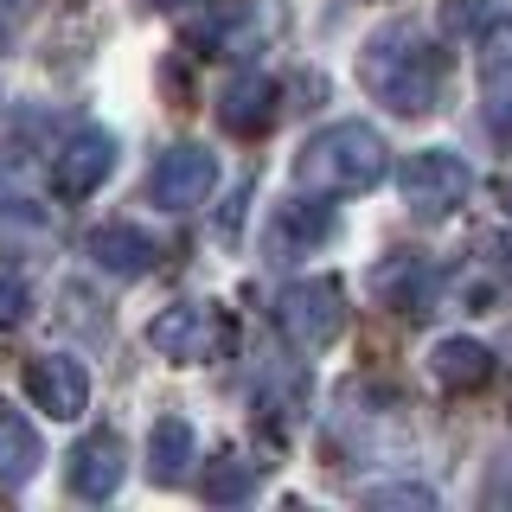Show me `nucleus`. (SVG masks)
<instances>
[{
  "label": "nucleus",
  "mask_w": 512,
  "mask_h": 512,
  "mask_svg": "<svg viewBox=\"0 0 512 512\" xmlns=\"http://www.w3.org/2000/svg\"><path fill=\"white\" fill-rule=\"evenodd\" d=\"M359 84L372 90L384 109H397V116H423V109H436L442 58H436V45H429L423 32L384 26V32L365 39V52H359Z\"/></svg>",
  "instance_id": "1"
},
{
  "label": "nucleus",
  "mask_w": 512,
  "mask_h": 512,
  "mask_svg": "<svg viewBox=\"0 0 512 512\" xmlns=\"http://www.w3.org/2000/svg\"><path fill=\"white\" fill-rule=\"evenodd\" d=\"M384 167H391V154H384L378 128L333 122V128H320L308 148H301L295 180L308 192H333V199H346V192H372L384 180Z\"/></svg>",
  "instance_id": "2"
},
{
  "label": "nucleus",
  "mask_w": 512,
  "mask_h": 512,
  "mask_svg": "<svg viewBox=\"0 0 512 512\" xmlns=\"http://www.w3.org/2000/svg\"><path fill=\"white\" fill-rule=\"evenodd\" d=\"M148 346L160 359H180V365H212L237 346V320L218 301H173L167 314L148 320Z\"/></svg>",
  "instance_id": "3"
},
{
  "label": "nucleus",
  "mask_w": 512,
  "mask_h": 512,
  "mask_svg": "<svg viewBox=\"0 0 512 512\" xmlns=\"http://www.w3.org/2000/svg\"><path fill=\"white\" fill-rule=\"evenodd\" d=\"M276 327H282V340L295 346V352H327V346L346 333V288H340V282H327V276L282 288V301H276Z\"/></svg>",
  "instance_id": "4"
},
{
  "label": "nucleus",
  "mask_w": 512,
  "mask_h": 512,
  "mask_svg": "<svg viewBox=\"0 0 512 512\" xmlns=\"http://www.w3.org/2000/svg\"><path fill=\"white\" fill-rule=\"evenodd\" d=\"M397 186H404V205H410L416 218H448V212H455V205L474 192V173H468V160H461V154L423 148V154L404 160Z\"/></svg>",
  "instance_id": "5"
},
{
  "label": "nucleus",
  "mask_w": 512,
  "mask_h": 512,
  "mask_svg": "<svg viewBox=\"0 0 512 512\" xmlns=\"http://www.w3.org/2000/svg\"><path fill=\"white\" fill-rule=\"evenodd\" d=\"M365 288H372V301H378V308H391V314H429V308L442 301V276H436V263H429V256H416V250L384 256Z\"/></svg>",
  "instance_id": "6"
},
{
  "label": "nucleus",
  "mask_w": 512,
  "mask_h": 512,
  "mask_svg": "<svg viewBox=\"0 0 512 512\" xmlns=\"http://www.w3.org/2000/svg\"><path fill=\"white\" fill-rule=\"evenodd\" d=\"M218 186V160L205 154V148H167L154 160V173H148V199L160 205V212H192V205H205V192Z\"/></svg>",
  "instance_id": "7"
},
{
  "label": "nucleus",
  "mask_w": 512,
  "mask_h": 512,
  "mask_svg": "<svg viewBox=\"0 0 512 512\" xmlns=\"http://www.w3.org/2000/svg\"><path fill=\"white\" fill-rule=\"evenodd\" d=\"M26 397H32L45 416L71 423V416H84V404H90V372H84L77 359H64V352L26 359Z\"/></svg>",
  "instance_id": "8"
},
{
  "label": "nucleus",
  "mask_w": 512,
  "mask_h": 512,
  "mask_svg": "<svg viewBox=\"0 0 512 512\" xmlns=\"http://www.w3.org/2000/svg\"><path fill=\"white\" fill-rule=\"evenodd\" d=\"M109 167H116V141H109L103 128H77V135L64 141V154L52 160V186L64 199H90V192L109 180Z\"/></svg>",
  "instance_id": "9"
},
{
  "label": "nucleus",
  "mask_w": 512,
  "mask_h": 512,
  "mask_svg": "<svg viewBox=\"0 0 512 512\" xmlns=\"http://www.w3.org/2000/svg\"><path fill=\"white\" fill-rule=\"evenodd\" d=\"M122 474H128V448L116 429H90L71 448V493H84V500H109L122 487Z\"/></svg>",
  "instance_id": "10"
},
{
  "label": "nucleus",
  "mask_w": 512,
  "mask_h": 512,
  "mask_svg": "<svg viewBox=\"0 0 512 512\" xmlns=\"http://www.w3.org/2000/svg\"><path fill=\"white\" fill-rule=\"evenodd\" d=\"M480 90H487L493 141H512V20L487 26V39H480Z\"/></svg>",
  "instance_id": "11"
},
{
  "label": "nucleus",
  "mask_w": 512,
  "mask_h": 512,
  "mask_svg": "<svg viewBox=\"0 0 512 512\" xmlns=\"http://www.w3.org/2000/svg\"><path fill=\"white\" fill-rule=\"evenodd\" d=\"M276 77H263V71H244V77H231L224 84V96H218V122L231 128V135H263L269 122H276Z\"/></svg>",
  "instance_id": "12"
},
{
  "label": "nucleus",
  "mask_w": 512,
  "mask_h": 512,
  "mask_svg": "<svg viewBox=\"0 0 512 512\" xmlns=\"http://www.w3.org/2000/svg\"><path fill=\"white\" fill-rule=\"evenodd\" d=\"M84 250L109 269V276H148L160 263V244L148 231H135V224H103V231H90Z\"/></svg>",
  "instance_id": "13"
},
{
  "label": "nucleus",
  "mask_w": 512,
  "mask_h": 512,
  "mask_svg": "<svg viewBox=\"0 0 512 512\" xmlns=\"http://www.w3.org/2000/svg\"><path fill=\"white\" fill-rule=\"evenodd\" d=\"M333 237V212L320 199H295V205H282L276 224H269V250L276 256H301V250H314V244H327Z\"/></svg>",
  "instance_id": "14"
},
{
  "label": "nucleus",
  "mask_w": 512,
  "mask_h": 512,
  "mask_svg": "<svg viewBox=\"0 0 512 512\" xmlns=\"http://www.w3.org/2000/svg\"><path fill=\"white\" fill-rule=\"evenodd\" d=\"M39 429L26 423L13 404H0V487H20V480L39 474Z\"/></svg>",
  "instance_id": "15"
},
{
  "label": "nucleus",
  "mask_w": 512,
  "mask_h": 512,
  "mask_svg": "<svg viewBox=\"0 0 512 512\" xmlns=\"http://www.w3.org/2000/svg\"><path fill=\"white\" fill-rule=\"evenodd\" d=\"M429 365H436V378L448 384V391H480V384L493 378V352L480 340H442L436 352H429Z\"/></svg>",
  "instance_id": "16"
},
{
  "label": "nucleus",
  "mask_w": 512,
  "mask_h": 512,
  "mask_svg": "<svg viewBox=\"0 0 512 512\" xmlns=\"http://www.w3.org/2000/svg\"><path fill=\"white\" fill-rule=\"evenodd\" d=\"M186 461H192V423L186 416H160L148 429V474L160 487H173V480L186 474Z\"/></svg>",
  "instance_id": "17"
},
{
  "label": "nucleus",
  "mask_w": 512,
  "mask_h": 512,
  "mask_svg": "<svg viewBox=\"0 0 512 512\" xmlns=\"http://www.w3.org/2000/svg\"><path fill=\"white\" fill-rule=\"evenodd\" d=\"M256 493V461H237V455H218L205 468V500H244Z\"/></svg>",
  "instance_id": "18"
},
{
  "label": "nucleus",
  "mask_w": 512,
  "mask_h": 512,
  "mask_svg": "<svg viewBox=\"0 0 512 512\" xmlns=\"http://www.w3.org/2000/svg\"><path fill=\"white\" fill-rule=\"evenodd\" d=\"M26 308H32V288H26L20 256H0V327H13Z\"/></svg>",
  "instance_id": "19"
},
{
  "label": "nucleus",
  "mask_w": 512,
  "mask_h": 512,
  "mask_svg": "<svg viewBox=\"0 0 512 512\" xmlns=\"http://www.w3.org/2000/svg\"><path fill=\"white\" fill-rule=\"evenodd\" d=\"M13 7H26V0H0V13H13Z\"/></svg>",
  "instance_id": "20"
}]
</instances>
